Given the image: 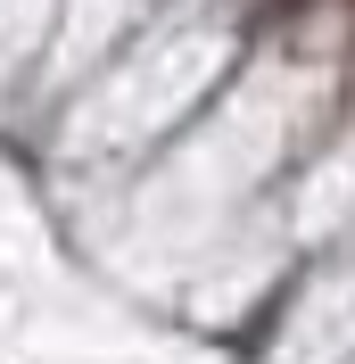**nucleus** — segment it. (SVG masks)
<instances>
[{"label": "nucleus", "mask_w": 355, "mask_h": 364, "mask_svg": "<svg viewBox=\"0 0 355 364\" xmlns=\"http://www.w3.org/2000/svg\"><path fill=\"white\" fill-rule=\"evenodd\" d=\"M347 9H355V0H347Z\"/></svg>", "instance_id": "f257e3e1"}]
</instances>
